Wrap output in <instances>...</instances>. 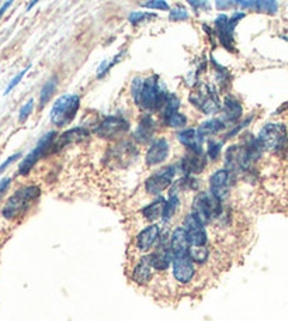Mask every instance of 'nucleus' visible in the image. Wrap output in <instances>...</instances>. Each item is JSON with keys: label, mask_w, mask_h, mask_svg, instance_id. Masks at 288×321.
Masks as SVG:
<instances>
[{"label": "nucleus", "mask_w": 288, "mask_h": 321, "mask_svg": "<svg viewBox=\"0 0 288 321\" xmlns=\"http://www.w3.org/2000/svg\"><path fill=\"white\" fill-rule=\"evenodd\" d=\"M257 139L262 144L263 150L267 151L280 150L287 142V127L281 123H267L259 131Z\"/></svg>", "instance_id": "5"}, {"label": "nucleus", "mask_w": 288, "mask_h": 321, "mask_svg": "<svg viewBox=\"0 0 288 321\" xmlns=\"http://www.w3.org/2000/svg\"><path fill=\"white\" fill-rule=\"evenodd\" d=\"M131 92L137 106L141 110L148 112H162L170 96L168 90H164L159 85V78L156 75H150L145 79L135 78L132 81Z\"/></svg>", "instance_id": "1"}, {"label": "nucleus", "mask_w": 288, "mask_h": 321, "mask_svg": "<svg viewBox=\"0 0 288 321\" xmlns=\"http://www.w3.org/2000/svg\"><path fill=\"white\" fill-rule=\"evenodd\" d=\"M37 5V2H31V3H28V6H27V10H31L32 6H35Z\"/></svg>", "instance_id": "40"}, {"label": "nucleus", "mask_w": 288, "mask_h": 321, "mask_svg": "<svg viewBox=\"0 0 288 321\" xmlns=\"http://www.w3.org/2000/svg\"><path fill=\"white\" fill-rule=\"evenodd\" d=\"M243 114V107L239 103L236 97L232 96H226L224 100V117L226 121L231 123H238V120L242 117Z\"/></svg>", "instance_id": "22"}, {"label": "nucleus", "mask_w": 288, "mask_h": 321, "mask_svg": "<svg viewBox=\"0 0 288 321\" xmlns=\"http://www.w3.org/2000/svg\"><path fill=\"white\" fill-rule=\"evenodd\" d=\"M55 138H57V131H50L45 134L43 138L39 139L35 145V148L30 151V154L21 161V164L19 165V173L23 176H27L30 173V170L35 166L38 161L41 158H44L48 152L51 151V148L55 144Z\"/></svg>", "instance_id": "6"}, {"label": "nucleus", "mask_w": 288, "mask_h": 321, "mask_svg": "<svg viewBox=\"0 0 288 321\" xmlns=\"http://www.w3.org/2000/svg\"><path fill=\"white\" fill-rule=\"evenodd\" d=\"M130 130V123L122 117H106L97 127V135L101 138H114L119 134H124Z\"/></svg>", "instance_id": "11"}, {"label": "nucleus", "mask_w": 288, "mask_h": 321, "mask_svg": "<svg viewBox=\"0 0 288 321\" xmlns=\"http://www.w3.org/2000/svg\"><path fill=\"white\" fill-rule=\"evenodd\" d=\"M21 155H23L21 152H16V154H13L12 157L7 158L6 161H5L3 164L0 165V173H3V172H5V170H6L7 168H9V165H12L13 162H14V161H17V159H20V158H21Z\"/></svg>", "instance_id": "36"}, {"label": "nucleus", "mask_w": 288, "mask_h": 321, "mask_svg": "<svg viewBox=\"0 0 288 321\" xmlns=\"http://www.w3.org/2000/svg\"><path fill=\"white\" fill-rule=\"evenodd\" d=\"M12 5H13V2H6V3H3V6L0 7V19L3 17V14L6 13L7 9L12 6Z\"/></svg>", "instance_id": "39"}, {"label": "nucleus", "mask_w": 288, "mask_h": 321, "mask_svg": "<svg viewBox=\"0 0 288 321\" xmlns=\"http://www.w3.org/2000/svg\"><path fill=\"white\" fill-rule=\"evenodd\" d=\"M160 228L156 224H152L144 228L141 233L137 235V246L139 251L148 252L153 246L157 245L159 239H160Z\"/></svg>", "instance_id": "17"}, {"label": "nucleus", "mask_w": 288, "mask_h": 321, "mask_svg": "<svg viewBox=\"0 0 288 321\" xmlns=\"http://www.w3.org/2000/svg\"><path fill=\"white\" fill-rule=\"evenodd\" d=\"M32 109H34V99H30V100L25 103L24 106L20 109V112H19L20 123H24L25 120L30 117V114L32 113Z\"/></svg>", "instance_id": "34"}, {"label": "nucleus", "mask_w": 288, "mask_h": 321, "mask_svg": "<svg viewBox=\"0 0 288 321\" xmlns=\"http://www.w3.org/2000/svg\"><path fill=\"white\" fill-rule=\"evenodd\" d=\"M88 135L89 131L83 130L80 127L72 128L69 131L63 132L62 135L58 138V141H55V144H54V151H61L63 147H66L68 144H73V142L83 141V139L88 138Z\"/></svg>", "instance_id": "20"}, {"label": "nucleus", "mask_w": 288, "mask_h": 321, "mask_svg": "<svg viewBox=\"0 0 288 321\" xmlns=\"http://www.w3.org/2000/svg\"><path fill=\"white\" fill-rule=\"evenodd\" d=\"M191 213L194 214L204 226H207L214 220H217L219 216L224 213L222 200L213 195L211 192H201L193 200Z\"/></svg>", "instance_id": "3"}, {"label": "nucleus", "mask_w": 288, "mask_h": 321, "mask_svg": "<svg viewBox=\"0 0 288 321\" xmlns=\"http://www.w3.org/2000/svg\"><path fill=\"white\" fill-rule=\"evenodd\" d=\"M225 127L226 124L222 120L211 119L201 124L200 128H198V132H200L202 137H205V135H214V134H218L219 131L225 130Z\"/></svg>", "instance_id": "24"}, {"label": "nucleus", "mask_w": 288, "mask_h": 321, "mask_svg": "<svg viewBox=\"0 0 288 321\" xmlns=\"http://www.w3.org/2000/svg\"><path fill=\"white\" fill-rule=\"evenodd\" d=\"M253 10L256 12H263L267 13V14H276L278 12V3L277 2H255V6H253Z\"/></svg>", "instance_id": "29"}, {"label": "nucleus", "mask_w": 288, "mask_h": 321, "mask_svg": "<svg viewBox=\"0 0 288 321\" xmlns=\"http://www.w3.org/2000/svg\"><path fill=\"white\" fill-rule=\"evenodd\" d=\"M153 276L152 273V266L148 262L146 257L139 261L138 264L134 266V271H132V280L135 282L139 286H145L150 282V279Z\"/></svg>", "instance_id": "21"}, {"label": "nucleus", "mask_w": 288, "mask_h": 321, "mask_svg": "<svg viewBox=\"0 0 288 321\" xmlns=\"http://www.w3.org/2000/svg\"><path fill=\"white\" fill-rule=\"evenodd\" d=\"M177 138L183 145H186L191 152H202V141L204 137L201 135L198 130L188 128L177 132Z\"/></svg>", "instance_id": "19"}, {"label": "nucleus", "mask_w": 288, "mask_h": 321, "mask_svg": "<svg viewBox=\"0 0 288 321\" xmlns=\"http://www.w3.org/2000/svg\"><path fill=\"white\" fill-rule=\"evenodd\" d=\"M179 204H180L179 195H176L175 192H170L169 199H168L166 206H164V210H163V223H169V221L172 220V217L175 216L176 211H177V208H179Z\"/></svg>", "instance_id": "26"}, {"label": "nucleus", "mask_w": 288, "mask_h": 321, "mask_svg": "<svg viewBox=\"0 0 288 321\" xmlns=\"http://www.w3.org/2000/svg\"><path fill=\"white\" fill-rule=\"evenodd\" d=\"M188 100L205 114L217 113L221 109L218 93L214 89V86H210V85H201V88L190 96Z\"/></svg>", "instance_id": "7"}, {"label": "nucleus", "mask_w": 288, "mask_h": 321, "mask_svg": "<svg viewBox=\"0 0 288 321\" xmlns=\"http://www.w3.org/2000/svg\"><path fill=\"white\" fill-rule=\"evenodd\" d=\"M142 6L146 7V9H152V10H169V5L163 0L146 2V3H142Z\"/></svg>", "instance_id": "35"}, {"label": "nucleus", "mask_w": 288, "mask_h": 321, "mask_svg": "<svg viewBox=\"0 0 288 321\" xmlns=\"http://www.w3.org/2000/svg\"><path fill=\"white\" fill-rule=\"evenodd\" d=\"M156 14H152V13H144V12H134L130 14V23L132 24H138V23H142V21H146L148 19H155Z\"/></svg>", "instance_id": "30"}, {"label": "nucleus", "mask_w": 288, "mask_h": 321, "mask_svg": "<svg viewBox=\"0 0 288 321\" xmlns=\"http://www.w3.org/2000/svg\"><path fill=\"white\" fill-rule=\"evenodd\" d=\"M164 206H166V200L163 199L162 196L156 197L150 204H148L146 207L142 208V216L145 217V220L155 221L159 217H162Z\"/></svg>", "instance_id": "23"}, {"label": "nucleus", "mask_w": 288, "mask_h": 321, "mask_svg": "<svg viewBox=\"0 0 288 321\" xmlns=\"http://www.w3.org/2000/svg\"><path fill=\"white\" fill-rule=\"evenodd\" d=\"M217 9L219 10H229V9H233V7L238 5V2H217Z\"/></svg>", "instance_id": "38"}, {"label": "nucleus", "mask_w": 288, "mask_h": 321, "mask_svg": "<svg viewBox=\"0 0 288 321\" xmlns=\"http://www.w3.org/2000/svg\"><path fill=\"white\" fill-rule=\"evenodd\" d=\"M175 176L176 168L173 165L162 168L148 177V181L145 182V189L149 195H160L163 190H166L172 185Z\"/></svg>", "instance_id": "10"}, {"label": "nucleus", "mask_w": 288, "mask_h": 321, "mask_svg": "<svg viewBox=\"0 0 288 321\" xmlns=\"http://www.w3.org/2000/svg\"><path fill=\"white\" fill-rule=\"evenodd\" d=\"M155 128H156V123H155L153 117L149 116V114H145L144 119L139 121L137 130L134 131V139H135L138 144H146V142H149L150 138L153 137Z\"/></svg>", "instance_id": "18"}, {"label": "nucleus", "mask_w": 288, "mask_h": 321, "mask_svg": "<svg viewBox=\"0 0 288 321\" xmlns=\"http://www.w3.org/2000/svg\"><path fill=\"white\" fill-rule=\"evenodd\" d=\"M244 14L243 13H236L233 14L231 19L228 16H219L215 20V30H217V34H218L219 41L224 48H226L228 51H233V30L235 27L239 23V20L243 19Z\"/></svg>", "instance_id": "8"}, {"label": "nucleus", "mask_w": 288, "mask_h": 321, "mask_svg": "<svg viewBox=\"0 0 288 321\" xmlns=\"http://www.w3.org/2000/svg\"><path fill=\"white\" fill-rule=\"evenodd\" d=\"M287 155H288V150H287Z\"/></svg>", "instance_id": "41"}, {"label": "nucleus", "mask_w": 288, "mask_h": 321, "mask_svg": "<svg viewBox=\"0 0 288 321\" xmlns=\"http://www.w3.org/2000/svg\"><path fill=\"white\" fill-rule=\"evenodd\" d=\"M183 228L187 231L188 242L191 248L195 246H207L208 235L205 226L201 223L193 213H188L183 220Z\"/></svg>", "instance_id": "9"}, {"label": "nucleus", "mask_w": 288, "mask_h": 321, "mask_svg": "<svg viewBox=\"0 0 288 321\" xmlns=\"http://www.w3.org/2000/svg\"><path fill=\"white\" fill-rule=\"evenodd\" d=\"M170 251L175 258H182L190 255V242L187 231L183 227H177L170 235Z\"/></svg>", "instance_id": "14"}, {"label": "nucleus", "mask_w": 288, "mask_h": 321, "mask_svg": "<svg viewBox=\"0 0 288 321\" xmlns=\"http://www.w3.org/2000/svg\"><path fill=\"white\" fill-rule=\"evenodd\" d=\"M41 195V189L39 186L35 185H30V186H23L19 190H16L9 200L5 204V207L2 210V214L6 220H14L19 216L24 214L32 202H35Z\"/></svg>", "instance_id": "2"}, {"label": "nucleus", "mask_w": 288, "mask_h": 321, "mask_svg": "<svg viewBox=\"0 0 288 321\" xmlns=\"http://www.w3.org/2000/svg\"><path fill=\"white\" fill-rule=\"evenodd\" d=\"M80 107V97L77 95L61 96L54 103L51 110V121L57 127H65L75 120L77 110Z\"/></svg>", "instance_id": "4"}, {"label": "nucleus", "mask_w": 288, "mask_h": 321, "mask_svg": "<svg viewBox=\"0 0 288 321\" xmlns=\"http://www.w3.org/2000/svg\"><path fill=\"white\" fill-rule=\"evenodd\" d=\"M169 19L172 20V21H183V20H187L188 12L182 6L175 7V9H172V10H170Z\"/></svg>", "instance_id": "33"}, {"label": "nucleus", "mask_w": 288, "mask_h": 321, "mask_svg": "<svg viewBox=\"0 0 288 321\" xmlns=\"http://www.w3.org/2000/svg\"><path fill=\"white\" fill-rule=\"evenodd\" d=\"M10 183H12V177H3V179L0 181V199H2L3 195L7 192Z\"/></svg>", "instance_id": "37"}, {"label": "nucleus", "mask_w": 288, "mask_h": 321, "mask_svg": "<svg viewBox=\"0 0 288 321\" xmlns=\"http://www.w3.org/2000/svg\"><path fill=\"white\" fill-rule=\"evenodd\" d=\"M170 147L169 142L164 138H159L156 141H153L152 145L149 147V150L146 152L145 157V162L148 166H156L164 162L168 157H169Z\"/></svg>", "instance_id": "15"}, {"label": "nucleus", "mask_w": 288, "mask_h": 321, "mask_svg": "<svg viewBox=\"0 0 288 321\" xmlns=\"http://www.w3.org/2000/svg\"><path fill=\"white\" fill-rule=\"evenodd\" d=\"M30 68H31V65H27V68H24V69L21 70V72H19L17 75H16V76H14V78H13L12 81H10V83L7 85L6 90H5V96L9 95V93L12 92L13 89L16 88V86H17V85H19L20 82H21V79L24 78V75H25V74H27V72H28V69H30Z\"/></svg>", "instance_id": "31"}, {"label": "nucleus", "mask_w": 288, "mask_h": 321, "mask_svg": "<svg viewBox=\"0 0 288 321\" xmlns=\"http://www.w3.org/2000/svg\"><path fill=\"white\" fill-rule=\"evenodd\" d=\"M221 151H222V144L221 142H217V141H210L208 142V158L211 161H217L221 155Z\"/></svg>", "instance_id": "32"}, {"label": "nucleus", "mask_w": 288, "mask_h": 321, "mask_svg": "<svg viewBox=\"0 0 288 321\" xmlns=\"http://www.w3.org/2000/svg\"><path fill=\"white\" fill-rule=\"evenodd\" d=\"M207 166V157L204 155V152H188L183 157L180 162V169L190 176L195 173H201Z\"/></svg>", "instance_id": "16"}, {"label": "nucleus", "mask_w": 288, "mask_h": 321, "mask_svg": "<svg viewBox=\"0 0 288 321\" xmlns=\"http://www.w3.org/2000/svg\"><path fill=\"white\" fill-rule=\"evenodd\" d=\"M173 276L182 284H188L195 276V264L191 261L190 255L182 258L173 259Z\"/></svg>", "instance_id": "12"}, {"label": "nucleus", "mask_w": 288, "mask_h": 321, "mask_svg": "<svg viewBox=\"0 0 288 321\" xmlns=\"http://www.w3.org/2000/svg\"><path fill=\"white\" fill-rule=\"evenodd\" d=\"M232 177H233V173H231L229 170H217L210 177V192L219 197L221 200H224V197L228 195L229 188H231Z\"/></svg>", "instance_id": "13"}, {"label": "nucleus", "mask_w": 288, "mask_h": 321, "mask_svg": "<svg viewBox=\"0 0 288 321\" xmlns=\"http://www.w3.org/2000/svg\"><path fill=\"white\" fill-rule=\"evenodd\" d=\"M190 258L194 264L204 265L210 259V249L208 246H195L191 248L190 246Z\"/></svg>", "instance_id": "28"}, {"label": "nucleus", "mask_w": 288, "mask_h": 321, "mask_svg": "<svg viewBox=\"0 0 288 321\" xmlns=\"http://www.w3.org/2000/svg\"><path fill=\"white\" fill-rule=\"evenodd\" d=\"M162 119L163 123L168 127H172V128H182V127L187 124V117L180 113V112L164 114V116H162Z\"/></svg>", "instance_id": "27"}, {"label": "nucleus", "mask_w": 288, "mask_h": 321, "mask_svg": "<svg viewBox=\"0 0 288 321\" xmlns=\"http://www.w3.org/2000/svg\"><path fill=\"white\" fill-rule=\"evenodd\" d=\"M57 78H51L50 81H47V82L44 83V86L41 89V93H39V109H43V107L52 99V96H54L55 90H57Z\"/></svg>", "instance_id": "25"}]
</instances>
